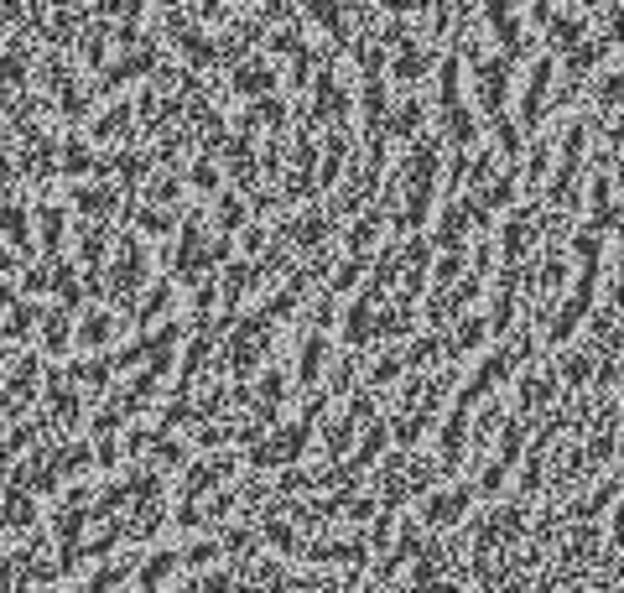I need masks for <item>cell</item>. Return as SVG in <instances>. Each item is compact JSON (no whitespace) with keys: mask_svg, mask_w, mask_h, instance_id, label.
Here are the masks:
<instances>
[{"mask_svg":"<svg viewBox=\"0 0 624 593\" xmlns=\"http://www.w3.org/2000/svg\"><path fill=\"white\" fill-rule=\"evenodd\" d=\"M260 125H271V136H281V131H286V99H281V94L255 99V105L245 110V125H240V131L250 136V131H260Z\"/></svg>","mask_w":624,"mask_h":593,"instance_id":"7","label":"cell"},{"mask_svg":"<svg viewBox=\"0 0 624 593\" xmlns=\"http://www.w3.org/2000/svg\"><path fill=\"white\" fill-rule=\"evenodd\" d=\"M63 209L58 203H37V261L42 266H58L63 261Z\"/></svg>","mask_w":624,"mask_h":593,"instance_id":"2","label":"cell"},{"mask_svg":"<svg viewBox=\"0 0 624 593\" xmlns=\"http://www.w3.org/2000/svg\"><path fill=\"white\" fill-rule=\"evenodd\" d=\"M110 21H94V27L84 32V63L94 68V73H104V53H110Z\"/></svg>","mask_w":624,"mask_h":593,"instance_id":"10","label":"cell"},{"mask_svg":"<svg viewBox=\"0 0 624 593\" xmlns=\"http://www.w3.org/2000/svg\"><path fill=\"white\" fill-rule=\"evenodd\" d=\"M58 172L63 177H84V172H99V157L78 141V136H68V141H58Z\"/></svg>","mask_w":624,"mask_h":593,"instance_id":"8","label":"cell"},{"mask_svg":"<svg viewBox=\"0 0 624 593\" xmlns=\"http://www.w3.org/2000/svg\"><path fill=\"white\" fill-rule=\"evenodd\" d=\"M16 183H21V167L16 162H0V198H6Z\"/></svg>","mask_w":624,"mask_h":593,"instance_id":"16","label":"cell"},{"mask_svg":"<svg viewBox=\"0 0 624 593\" xmlns=\"http://www.w3.org/2000/svg\"><path fill=\"white\" fill-rule=\"evenodd\" d=\"M167 32H172V42H177V53L188 58L193 68H214V63H219V47L208 42L193 21H182L177 11H167Z\"/></svg>","mask_w":624,"mask_h":593,"instance_id":"1","label":"cell"},{"mask_svg":"<svg viewBox=\"0 0 624 593\" xmlns=\"http://www.w3.org/2000/svg\"><path fill=\"white\" fill-rule=\"evenodd\" d=\"M198 16H224V6L219 0H198Z\"/></svg>","mask_w":624,"mask_h":593,"instance_id":"17","label":"cell"},{"mask_svg":"<svg viewBox=\"0 0 624 593\" xmlns=\"http://www.w3.org/2000/svg\"><path fill=\"white\" fill-rule=\"evenodd\" d=\"M130 219H136V229H146L151 240H162V235H177V219H172V209H136Z\"/></svg>","mask_w":624,"mask_h":593,"instance_id":"11","label":"cell"},{"mask_svg":"<svg viewBox=\"0 0 624 593\" xmlns=\"http://www.w3.org/2000/svg\"><path fill=\"white\" fill-rule=\"evenodd\" d=\"M240 229H245V203L234 198V193H219V235L234 240Z\"/></svg>","mask_w":624,"mask_h":593,"instance_id":"12","label":"cell"},{"mask_svg":"<svg viewBox=\"0 0 624 593\" xmlns=\"http://www.w3.org/2000/svg\"><path fill=\"white\" fill-rule=\"evenodd\" d=\"M0 21H6V11H0Z\"/></svg>","mask_w":624,"mask_h":593,"instance_id":"19","label":"cell"},{"mask_svg":"<svg viewBox=\"0 0 624 593\" xmlns=\"http://www.w3.org/2000/svg\"><path fill=\"white\" fill-rule=\"evenodd\" d=\"M130 120H136V105H110L104 115L89 120V136H94V141H115V136L130 131Z\"/></svg>","mask_w":624,"mask_h":593,"instance_id":"9","label":"cell"},{"mask_svg":"<svg viewBox=\"0 0 624 593\" xmlns=\"http://www.w3.org/2000/svg\"><path fill=\"white\" fill-rule=\"evenodd\" d=\"M229 89L255 105V99H266V94L276 89V68H271L266 58H250V63H240V68H229Z\"/></svg>","mask_w":624,"mask_h":593,"instance_id":"3","label":"cell"},{"mask_svg":"<svg viewBox=\"0 0 624 593\" xmlns=\"http://www.w3.org/2000/svg\"><path fill=\"white\" fill-rule=\"evenodd\" d=\"M73 203H78V214H84L89 224H104L115 209H120V198L110 183H99V188H73Z\"/></svg>","mask_w":624,"mask_h":593,"instance_id":"6","label":"cell"},{"mask_svg":"<svg viewBox=\"0 0 624 593\" xmlns=\"http://www.w3.org/2000/svg\"><path fill=\"white\" fill-rule=\"evenodd\" d=\"M156 6H162V11H177V0H156Z\"/></svg>","mask_w":624,"mask_h":593,"instance_id":"18","label":"cell"},{"mask_svg":"<svg viewBox=\"0 0 624 593\" xmlns=\"http://www.w3.org/2000/svg\"><path fill=\"white\" fill-rule=\"evenodd\" d=\"M0 84H26V58H0Z\"/></svg>","mask_w":624,"mask_h":593,"instance_id":"15","label":"cell"},{"mask_svg":"<svg viewBox=\"0 0 624 593\" xmlns=\"http://www.w3.org/2000/svg\"><path fill=\"white\" fill-rule=\"evenodd\" d=\"M177 193H182V177H177V167H167V172L151 183V203H162V209H172V203H177Z\"/></svg>","mask_w":624,"mask_h":593,"instance_id":"13","label":"cell"},{"mask_svg":"<svg viewBox=\"0 0 624 593\" xmlns=\"http://www.w3.org/2000/svg\"><path fill=\"white\" fill-rule=\"evenodd\" d=\"M188 183H193L198 193H219V167H214V162H208V157H203V162H193V172H188Z\"/></svg>","mask_w":624,"mask_h":593,"instance_id":"14","label":"cell"},{"mask_svg":"<svg viewBox=\"0 0 624 593\" xmlns=\"http://www.w3.org/2000/svg\"><path fill=\"white\" fill-rule=\"evenodd\" d=\"M156 68V47L146 42V53H130L125 63H115V68H104L99 79H94V89L99 94H115V89H125L130 79H141V73H151Z\"/></svg>","mask_w":624,"mask_h":593,"instance_id":"4","label":"cell"},{"mask_svg":"<svg viewBox=\"0 0 624 593\" xmlns=\"http://www.w3.org/2000/svg\"><path fill=\"white\" fill-rule=\"evenodd\" d=\"M224 167H229V177L240 188H255V172H260V157L250 151V136L245 131H234L229 141H224Z\"/></svg>","mask_w":624,"mask_h":593,"instance_id":"5","label":"cell"}]
</instances>
